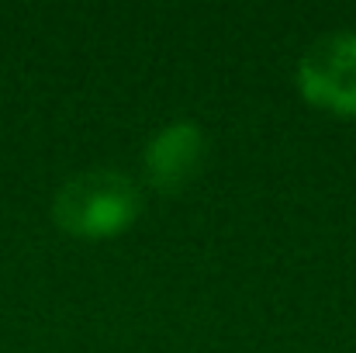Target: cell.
<instances>
[{"label":"cell","mask_w":356,"mask_h":353,"mask_svg":"<svg viewBox=\"0 0 356 353\" xmlns=\"http://www.w3.org/2000/svg\"><path fill=\"white\" fill-rule=\"evenodd\" d=\"M142 212L138 184L121 170H83L70 177L52 201V219L76 239H111L135 226Z\"/></svg>","instance_id":"1"},{"label":"cell","mask_w":356,"mask_h":353,"mask_svg":"<svg viewBox=\"0 0 356 353\" xmlns=\"http://www.w3.org/2000/svg\"><path fill=\"white\" fill-rule=\"evenodd\" d=\"M294 80L308 104L339 118H356V31L318 38L301 56Z\"/></svg>","instance_id":"2"},{"label":"cell","mask_w":356,"mask_h":353,"mask_svg":"<svg viewBox=\"0 0 356 353\" xmlns=\"http://www.w3.org/2000/svg\"><path fill=\"white\" fill-rule=\"evenodd\" d=\"M201 163H204V132L194 121H170L149 139L142 152L145 180L159 194H180L197 177Z\"/></svg>","instance_id":"3"}]
</instances>
